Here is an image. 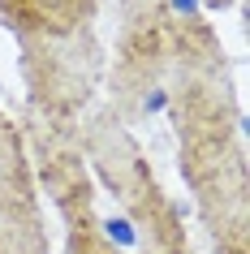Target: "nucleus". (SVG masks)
Returning <instances> with one entry per match:
<instances>
[{
  "instance_id": "2",
  "label": "nucleus",
  "mask_w": 250,
  "mask_h": 254,
  "mask_svg": "<svg viewBox=\"0 0 250 254\" xmlns=\"http://www.w3.org/2000/svg\"><path fill=\"white\" fill-rule=\"evenodd\" d=\"M172 9H177V13H194L198 0H172Z\"/></svg>"
},
{
  "instance_id": "1",
  "label": "nucleus",
  "mask_w": 250,
  "mask_h": 254,
  "mask_svg": "<svg viewBox=\"0 0 250 254\" xmlns=\"http://www.w3.org/2000/svg\"><path fill=\"white\" fill-rule=\"evenodd\" d=\"M108 237L121 241V246H134V228L125 224V220H108Z\"/></svg>"
}]
</instances>
